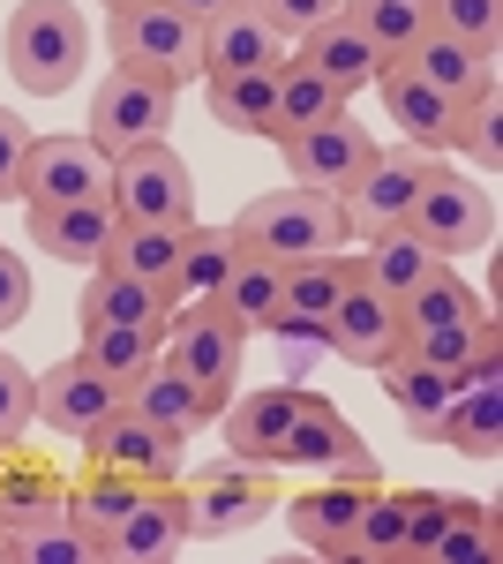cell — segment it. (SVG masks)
Here are the masks:
<instances>
[{
  "instance_id": "6da1fadb",
  "label": "cell",
  "mask_w": 503,
  "mask_h": 564,
  "mask_svg": "<svg viewBox=\"0 0 503 564\" xmlns=\"http://www.w3.org/2000/svg\"><path fill=\"white\" fill-rule=\"evenodd\" d=\"M0 53H8V76L31 90V98H61L90 61L84 8L76 0H23L8 15V31H0Z\"/></svg>"
},
{
  "instance_id": "7a4b0ae2",
  "label": "cell",
  "mask_w": 503,
  "mask_h": 564,
  "mask_svg": "<svg viewBox=\"0 0 503 564\" xmlns=\"http://www.w3.org/2000/svg\"><path fill=\"white\" fill-rule=\"evenodd\" d=\"M233 241L255 249L271 263H300V257H324V249H346V212H338L331 188H271L255 196L249 212L233 218Z\"/></svg>"
},
{
  "instance_id": "3957f363",
  "label": "cell",
  "mask_w": 503,
  "mask_h": 564,
  "mask_svg": "<svg viewBox=\"0 0 503 564\" xmlns=\"http://www.w3.org/2000/svg\"><path fill=\"white\" fill-rule=\"evenodd\" d=\"M181 497H188L196 542H233V534H249V527H263L278 512V467L226 452V459H210L196 475H181Z\"/></svg>"
},
{
  "instance_id": "277c9868",
  "label": "cell",
  "mask_w": 503,
  "mask_h": 564,
  "mask_svg": "<svg viewBox=\"0 0 503 564\" xmlns=\"http://www.w3.org/2000/svg\"><path fill=\"white\" fill-rule=\"evenodd\" d=\"M113 68L158 76V84H196L204 76V23H188L166 0H135L113 8Z\"/></svg>"
},
{
  "instance_id": "5b68a950",
  "label": "cell",
  "mask_w": 503,
  "mask_h": 564,
  "mask_svg": "<svg viewBox=\"0 0 503 564\" xmlns=\"http://www.w3.org/2000/svg\"><path fill=\"white\" fill-rule=\"evenodd\" d=\"M406 234L428 241L436 257H473V249H489L496 241V196H489V181H466L459 166H428L414 196V218H406Z\"/></svg>"
},
{
  "instance_id": "8992f818",
  "label": "cell",
  "mask_w": 503,
  "mask_h": 564,
  "mask_svg": "<svg viewBox=\"0 0 503 564\" xmlns=\"http://www.w3.org/2000/svg\"><path fill=\"white\" fill-rule=\"evenodd\" d=\"M428 151H414V143H376L369 151V166L353 174V188L338 196V212H346V241H376V234H391V226H406L414 218V196L420 181H428Z\"/></svg>"
},
{
  "instance_id": "52a82bcc",
  "label": "cell",
  "mask_w": 503,
  "mask_h": 564,
  "mask_svg": "<svg viewBox=\"0 0 503 564\" xmlns=\"http://www.w3.org/2000/svg\"><path fill=\"white\" fill-rule=\"evenodd\" d=\"M158 354L188 384H204L218 406L233 399V377H241V354H249V332L210 302H188V308H166V332H158Z\"/></svg>"
},
{
  "instance_id": "ba28073f",
  "label": "cell",
  "mask_w": 503,
  "mask_h": 564,
  "mask_svg": "<svg viewBox=\"0 0 503 564\" xmlns=\"http://www.w3.org/2000/svg\"><path fill=\"white\" fill-rule=\"evenodd\" d=\"M278 467H294V475H331V481H361V489H376L383 467L376 452L361 444V430L338 414L324 391L300 384V414L294 430H286V444H278Z\"/></svg>"
},
{
  "instance_id": "9c48e42d",
  "label": "cell",
  "mask_w": 503,
  "mask_h": 564,
  "mask_svg": "<svg viewBox=\"0 0 503 564\" xmlns=\"http://www.w3.org/2000/svg\"><path fill=\"white\" fill-rule=\"evenodd\" d=\"M113 212L143 218V226H188L196 218V181H188V159L173 151V135L113 159Z\"/></svg>"
},
{
  "instance_id": "30bf717a",
  "label": "cell",
  "mask_w": 503,
  "mask_h": 564,
  "mask_svg": "<svg viewBox=\"0 0 503 564\" xmlns=\"http://www.w3.org/2000/svg\"><path fill=\"white\" fill-rule=\"evenodd\" d=\"M173 106H181L173 84L135 76V68H113L106 84L90 90V143H98L106 159H121L135 143H158V135H173Z\"/></svg>"
},
{
  "instance_id": "8fae6325",
  "label": "cell",
  "mask_w": 503,
  "mask_h": 564,
  "mask_svg": "<svg viewBox=\"0 0 503 564\" xmlns=\"http://www.w3.org/2000/svg\"><path fill=\"white\" fill-rule=\"evenodd\" d=\"M84 459L90 467H113V475L135 481H181V459H188V436L143 422L128 399H113V414H98L84 436Z\"/></svg>"
},
{
  "instance_id": "7c38bea8",
  "label": "cell",
  "mask_w": 503,
  "mask_h": 564,
  "mask_svg": "<svg viewBox=\"0 0 503 564\" xmlns=\"http://www.w3.org/2000/svg\"><path fill=\"white\" fill-rule=\"evenodd\" d=\"M113 196V159L90 135H39L23 166V204H106Z\"/></svg>"
},
{
  "instance_id": "4fadbf2b",
  "label": "cell",
  "mask_w": 503,
  "mask_h": 564,
  "mask_svg": "<svg viewBox=\"0 0 503 564\" xmlns=\"http://www.w3.org/2000/svg\"><path fill=\"white\" fill-rule=\"evenodd\" d=\"M369 151H376V135L353 121V106H346V113H331V121H316V129L278 135L286 174H294L300 188H331V196H346V188H353V174L369 166Z\"/></svg>"
},
{
  "instance_id": "5bb4252c",
  "label": "cell",
  "mask_w": 503,
  "mask_h": 564,
  "mask_svg": "<svg viewBox=\"0 0 503 564\" xmlns=\"http://www.w3.org/2000/svg\"><path fill=\"white\" fill-rule=\"evenodd\" d=\"M398 347H406V316H398V302L376 294L369 279H353V286L338 294L331 324H324V354L353 361V369H383V361H398Z\"/></svg>"
},
{
  "instance_id": "9a60e30c",
  "label": "cell",
  "mask_w": 503,
  "mask_h": 564,
  "mask_svg": "<svg viewBox=\"0 0 503 564\" xmlns=\"http://www.w3.org/2000/svg\"><path fill=\"white\" fill-rule=\"evenodd\" d=\"M188 542H196V527H188V497H181V481H151V489L135 497V512L113 527L106 564H173Z\"/></svg>"
},
{
  "instance_id": "2e32d148",
  "label": "cell",
  "mask_w": 503,
  "mask_h": 564,
  "mask_svg": "<svg viewBox=\"0 0 503 564\" xmlns=\"http://www.w3.org/2000/svg\"><path fill=\"white\" fill-rule=\"evenodd\" d=\"M294 61V39L255 8V0H233L226 15L204 23V76H233V68H278Z\"/></svg>"
},
{
  "instance_id": "e0dca14e",
  "label": "cell",
  "mask_w": 503,
  "mask_h": 564,
  "mask_svg": "<svg viewBox=\"0 0 503 564\" xmlns=\"http://www.w3.org/2000/svg\"><path fill=\"white\" fill-rule=\"evenodd\" d=\"M376 98H383V113L398 121V143H414V151H428V159L451 151V135H459V106H451L436 84H420L406 61H383Z\"/></svg>"
},
{
  "instance_id": "ac0fdd59",
  "label": "cell",
  "mask_w": 503,
  "mask_h": 564,
  "mask_svg": "<svg viewBox=\"0 0 503 564\" xmlns=\"http://www.w3.org/2000/svg\"><path fill=\"white\" fill-rule=\"evenodd\" d=\"M398 361H414V369H436V377H451V384H496V316H481V324H436V332H406V347Z\"/></svg>"
},
{
  "instance_id": "d6986e66",
  "label": "cell",
  "mask_w": 503,
  "mask_h": 564,
  "mask_svg": "<svg viewBox=\"0 0 503 564\" xmlns=\"http://www.w3.org/2000/svg\"><path fill=\"white\" fill-rule=\"evenodd\" d=\"M294 61H300V68H316L338 98H361V90H376V76H383L376 39H369L361 23H346V15L316 23V31H300V39H294Z\"/></svg>"
},
{
  "instance_id": "ffe728a7",
  "label": "cell",
  "mask_w": 503,
  "mask_h": 564,
  "mask_svg": "<svg viewBox=\"0 0 503 564\" xmlns=\"http://www.w3.org/2000/svg\"><path fill=\"white\" fill-rule=\"evenodd\" d=\"M113 399H121V391L106 384L84 354H68V361H53V369L39 377V430L84 444L90 422H98V414H113Z\"/></svg>"
},
{
  "instance_id": "44dd1931",
  "label": "cell",
  "mask_w": 503,
  "mask_h": 564,
  "mask_svg": "<svg viewBox=\"0 0 503 564\" xmlns=\"http://www.w3.org/2000/svg\"><path fill=\"white\" fill-rule=\"evenodd\" d=\"M300 414V384H263V391H241V399H226V414L210 422V430L226 436V452H241V459H263V467H278V444L294 430Z\"/></svg>"
},
{
  "instance_id": "7402d4cb",
  "label": "cell",
  "mask_w": 503,
  "mask_h": 564,
  "mask_svg": "<svg viewBox=\"0 0 503 564\" xmlns=\"http://www.w3.org/2000/svg\"><path fill=\"white\" fill-rule=\"evenodd\" d=\"M113 234H121V212H113V196L106 204H31V241H39L53 263H106L113 249Z\"/></svg>"
},
{
  "instance_id": "603a6c76",
  "label": "cell",
  "mask_w": 503,
  "mask_h": 564,
  "mask_svg": "<svg viewBox=\"0 0 503 564\" xmlns=\"http://www.w3.org/2000/svg\"><path fill=\"white\" fill-rule=\"evenodd\" d=\"M121 399L143 414V422H158V430H173V436H196V430H210V422L226 414V406H218L204 384H188V377L173 369L166 354H158V361H151V369H143V377H135Z\"/></svg>"
},
{
  "instance_id": "cb8c5ba5",
  "label": "cell",
  "mask_w": 503,
  "mask_h": 564,
  "mask_svg": "<svg viewBox=\"0 0 503 564\" xmlns=\"http://www.w3.org/2000/svg\"><path fill=\"white\" fill-rule=\"evenodd\" d=\"M361 505L369 489L361 481H316L294 497V542H308L316 557H353V527H361Z\"/></svg>"
},
{
  "instance_id": "d4e9b609",
  "label": "cell",
  "mask_w": 503,
  "mask_h": 564,
  "mask_svg": "<svg viewBox=\"0 0 503 564\" xmlns=\"http://www.w3.org/2000/svg\"><path fill=\"white\" fill-rule=\"evenodd\" d=\"M210 121L226 135H263L278 143V68H233V76H204Z\"/></svg>"
},
{
  "instance_id": "484cf974",
  "label": "cell",
  "mask_w": 503,
  "mask_h": 564,
  "mask_svg": "<svg viewBox=\"0 0 503 564\" xmlns=\"http://www.w3.org/2000/svg\"><path fill=\"white\" fill-rule=\"evenodd\" d=\"M45 512H68V475L45 452H31V436H23L0 452V527L45 520Z\"/></svg>"
},
{
  "instance_id": "4316f807",
  "label": "cell",
  "mask_w": 503,
  "mask_h": 564,
  "mask_svg": "<svg viewBox=\"0 0 503 564\" xmlns=\"http://www.w3.org/2000/svg\"><path fill=\"white\" fill-rule=\"evenodd\" d=\"M398 61L414 68L420 84H436L451 106H466V98H481V90L496 84V61H489V53H473L466 39H451V31H420Z\"/></svg>"
},
{
  "instance_id": "83f0119b",
  "label": "cell",
  "mask_w": 503,
  "mask_h": 564,
  "mask_svg": "<svg viewBox=\"0 0 503 564\" xmlns=\"http://www.w3.org/2000/svg\"><path fill=\"white\" fill-rule=\"evenodd\" d=\"M233 257H241L233 226H204V218H188V226H181V257H173V279H166V308L210 302V294H218V279L233 271Z\"/></svg>"
},
{
  "instance_id": "f1b7e54d",
  "label": "cell",
  "mask_w": 503,
  "mask_h": 564,
  "mask_svg": "<svg viewBox=\"0 0 503 564\" xmlns=\"http://www.w3.org/2000/svg\"><path fill=\"white\" fill-rule=\"evenodd\" d=\"M151 481L135 475H113V467H84V475H68V520L90 534V550L106 564V542H113V527L135 512V497H143Z\"/></svg>"
},
{
  "instance_id": "f546056e",
  "label": "cell",
  "mask_w": 503,
  "mask_h": 564,
  "mask_svg": "<svg viewBox=\"0 0 503 564\" xmlns=\"http://www.w3.org/2000/svg\"><path fill=\"white\" fill-rule=\"evenodd\" d=\"M436 444H451V452L473 459V467H496L503 459V399H496V384H459V399H451L444 422H436Z\"/></svg>"
},
{
  "instance_id": "4dcf8cb0",
  "label": "cell",
  "mask_w": 503,
  "mask_h": 564,
  "mask_svg": "<svg viewBox=\"0 0 503 564\" xmlns=\"http://www.w3.org/2000/svg\"><path fill=\"white\" fill-rule=\"evenodd\" d=\"M278 302H286V263L255 257V249H241V257H233V271L218 279V294H210V308H226L249 339L271 324V316H278Z\"/></svg>"
},
{
  "instance_id": "1f68e13d",
  "label": "cell",
  "mask_w": 503,
  "mask_h": 564,
  "mask_svg": "<svg viewBox=\"0 0 503 564\" xmlns=\"http://www.w3.org/2000/svg\"><path fill=\"white\" fill-rule=\"evenodd\" d=\"M76 324L84 332H98V324H166V294L151 279H135V271L98 263V279H90L84 302H76Z\"/></svg>"
},
{
  "instance_id": "d6a6232c",
  "label": "cell",
  "mask_w": 503,
  "mask_h": 564,
  "mask_svg": "<svg viewBox=\"0 0 503 564\" xmlns=\"http://www.w3.org/2000/svg\"><path fill=\"white\" fill-rule=\"evenodd\" d=\"M444 263H451V257H436V249L414 241L406 226H391V234H376V241L361 249V279H369L376 294H391V302H406V294H420Z\"/></svg>"
},
{
  "instance_id": "836d02e7",
  "label": "cell",
  "mask_w": 503,
  "mask_h": 564,
  "mask_svg": "<svg viewBox=\"0 0 503 564\" xmlns=\"http://www.w3.org/2000/svg\"><path fill=\"white\" fill-rule=\"evenodd\" d=\"M414 557V489H369L353 527V564H406Z\"/></svg>"
},
{
  "instance_id": "e575fe53",
  "label": "cell",
  "mask_w": 503,
  "mask_h": 564,
  "mask_svg": "<svg viewBox=\"0 0 503 564\" xmlns=\"http://www.w3.org/2000/svg\"><path fill=\"white\" fill-rule=\"evenodd\" d=\"M0 564H98V550L68 512H45V520L0 527Z\"/></svg>"
},
{
  "instance_id": "d590c367",
  "label": "cell",
  "mask_w": 503,
  "mask_h": 564,
  "mask_svg": "<svg viewBox=\"0 0 503 564\" xmlns=\"http://www.w3.org/2000/svg\"><path fill=\"white\" fill-rule=\"evenodd\" d=\"M158 332H166V324H98V332L76 339V354H84L113 391H128L151 361H158Z\"/></svg>"
},
{
  "instance_id": "8d00e7d4",
  "label": "cell",
  "mask_w": 503,
  "mask_h": 564,
  "mask_svg": "<svg viewBox=\"0 0 503 564\" xmlns=\"http://www.w3.org/2000/svg\"><path fill=\"white\" fill-rule=\"evenodd\" d=\"M376 384H383V399L406 414V430H414L420 444H436V422H444V406L459 399V384L436 377V369H414V361H383Z\"/></svg>"
},
{
  "instance_id": "74e56055",
  "label": "cell",
  "mask_w": 503,
  "mask_h": 564,
  "mask_svg": "<svg viewBox=\"0 0 503 564\" xmlns=\"http://www.w3.org/2000/svg\"><path fill=\"white\" fill-rule=\"evenodd\" d=\"M496 512L489 505H473V497H451V512H444V527L420 542L414 564H489L496 557Z\"/></svg>"
},
{
  "instance_id": "f35d334b",
  "label": "cell",
  "mask_w": 503,
  "mask_h": 564,
  "mask_svg": "<svg viewBox=\"0 0 503 564\" xmlns=\"http://www.w3.org/2000/svg\"><path fill=\"white\" fill-rule=\"evenodd\" d=\"M353 279H361V257H346V249L300 257V263H286V302H278V308H294V316H324V324H331L338 294H346Z\"/></svg>"
},
{
  "instance_id": "ab89813d",
  "label": "cell",
  "mask_w": 503,
  "mask_h": 564,
  "mask_svg": "<svg viewBox=\"0 0 503 564\" xmlns=\"http://www.w3.org/2000/svg\"><path fill=\"white\" fill-rule=\"evenodd\" d=\"M398 316H406V332H436V324H481V316H496V308H489V294H473L459 271L444 263L420 294L398 302Z\"/></svg>"
},
{
  "instance_id": "60d3db41",
  "label": "cell",
  "mask_w": 503,
  "mask_h": 564,
  "mask_svg": "<svg viewBox=\"0 0 503 564\" xmlns=\"http://www.w3.org/2000/svg\"><path fill=\"white\" fill-rule=\"evenodd\" d=\"M173 257H181V226H143V218H121V234H113V249H106L113 271L151 279L158 294H166V279H173Z\"/></svg>"
},
{
  "instance_id": "b9f144b4",
  "label": "cell",
  "mask_w": 503,
  "mask_h": 564,
  "mask_svg": "<svg viewBox=\"0 0 503 564\" xmlns=\"http://www.w3.org/2000/svg\"><path fill=\"white\" fill-rule=\"evenodd\" d=\"M353 98H338L316 68H300V61H278V135L294 129H316V121H331V113H346Z\"/></svg>"
},
{
  "instance_id": "7bdbcfd3",
  "label": "cell",
  "mask_w": 503,
  "mask_h": 564,
  "mask_svg": "<svg viewBox=\"0 0 503 564\" xmlns=\"http://www.w3.org/2000/svg\"><path fill=\"white\" fill-rule=\"evenodd\" d=\"M346 23H361L383 61H398L428 31V0H346Z\"/></svg>"
},
{
  "instance_id": "ee69618b",
  "label": "cell",
  "mask_w": 503,
  "mask_h": 564,
  "mask_svg": "<svg viewBox=\"0 0 503 564\" xmlns=\"http://www.w3.org/2000/svg\"><path fill=\"white\" fill-rule=\"evenodd\" d=\"M428 31H451V39H466L473 53H489V61H496V45H503V0H428Z\"/></svg>"
},
{
  "instance_id": "f6af8a7d",
  "label": "cell",
  "mask_w": 503,
  "mask_h": 564,
  "mask_svg": "<svg viewBox=\"0 0 503 564\" xmlns=\"http://www.w3.org/2000/svg\"><path fill=\"white\" fill-rule=\"evenodd\" d=\"M496 121H503L496 84L459 106V135H451V151H473V166H481V174H496V166H503V129H496Z\"/></svg>"
},
{
  "instance_id": "bcb514c9",
  "label": "cell",
  "mask_w": 503,
  "mask_h": 564,
  "mask_svg": "<svg viewBox=\"0 0 503 564\" xmlns=\"http://www.w3.org/2000/svg\"><path fill=\"white\" fill-rule=\"evenodd\" d=\"M31 430H39V377L15 354H0V452L23 444Z\"/></svg>"
},
{
  "instance_id": "7dc6e473",
  "label": "cell",
  "mask_w": 503,
  "mask_h": 564,
  "mask_svg": "<svg viewBox=\"0 0 503 564\" xmlns=\"http://www.w3.org/2000/svg\"><path fill=\"white\" fill-rule=\"evenodd\" d=\"M31 121L15 106H0V204H23V166H31Z\"/></svg>"
},
{
  "instance_id": "c3c4849f",
  "label": "cell",
  "mask_w": 503,
  "mask_h": 564,
  "mask_svg": "<svg viewBox=\"0 0 503 564\" xmlns=\"http://www.w3.org/2000/svg\"><path fill=\"white\" fill-rule=\"evenodd\" d=\"M31 302H39V286H31V263L15 257V249H0V339L31 316Z\"/></svg>"
},
{
  "instance_id": "681fc988",
  "label": "cell",
  "mask_w": 503,
  "mask_h": 564,
  "mask_svg": "<svg viewBox=\"0 0 503 564\" xmlns=\"http://www.w3.org/2000/svg\"><path fill=\"white\" fill-rule=\"evenodd\" d=\"M286 39H300V31H316V23H331V15H346V0H255Z\"/></svg>"
},
{
  "instance_id": "f907efd6",
  "label": "cell",
  "mask_w": 503,
  "mask_h": 564,
  "mask_svg": "<svg viewBox=\"0 0 503 564\" xmlns=\"http://www.w3.org/2000/svg\"><path fill=\"white\" fill-rule=\"evenodd\" d=\"M166 8H181V15H188V23H210V15H226V8H233V0H166Z\"/></svg>"
},
{
  "instance_id": "816d5d0a",
  "label": "cell",
  "mask_w": 503,
  "mask_h": 564,
  "mask_svg": "<svg viewBox=\"0 0 503 564\" xmlns=\"http://www.w3.org/2000/svg\"><path fill=\"white\" fill-rule=\"evenodd\" d=\"M113 8H135V0H106V15H113Z\"/></svg>"
}]
</instances>
